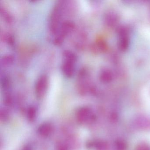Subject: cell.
Here are the masks:
<instances>
[{
    "mask_svg": "<svg viewBox=\"0 0 150 150\" xmlns=\"http://www.w3.org/2000/svg\"><path fill=\"white\" fill-rule=\"evenodd\" d=\"M64 61L62 65L63 73L68 77H71L74 73V64L77 60V57L73 52L66 51L64 53Z\"/></svg>",
    "mask_w": 150,
    "mask_h": 150,
    "instance_id": "cell-1",
    "label": "cell"
},
{
    "mask_svg": "<svg viewBox=\"0 0 150 150\" xmlns=\"http://www.w3.org/2000/svg\"><path fill=\"white\" fill-rule=\"evenodd\" d=\"M135 150H150V147L147 144L142 143L136 147Z\"/></svg>",
    "mask_w": 150,
    "mask_h": 150,
    "instance_id": "cell-4",
    "label": "cell"
},
{
    "mask_svg": "<svg viewBox=\"0 0 150 150\" xmlns=\"http://www.w3.org/2000/svg\"><path fill=\"white\" fill-rule=\"evenodd\" d=\"M101 78L102 80L103 81H108L111 80V75L109 72H103L102 74Z\"/></svg>",
    "mask_w": 150,
    "mask_h": 150,
    "instance_id": "cell-3",
    "label": "cell"
},
{
    "mask_svg": "<svg viewBox=\"0 0 150 150\" xmlns=\"http://www.w3.org/2000/svg\"><path fill=\"white\" fill-rule=\"evenodd\" d=\"M117 146L120 150H124L125 145L124 142L122 141H118L117 143Z\"/></svg>",
    "mask_w": 150,
    "mask_h": 150,
    "instance_id": "cell-5",
    "label": "cell"
},
{
    "mask_svg": "<svg viewBox=\"0 0 150 150\" xmlns=\"http://www.w3.org/2000/svg\"><path fill=\"white\" fill-rule=\"evenodd\" d=\"M48 79L45 75H42L39 77L36 83V89L38 93H43L47 88Z\"/></svg>",
    "mask_w": 150,
    "mask_h": 150,
    "instance_id": "cell-2",
    "label": "cell"
}]
</instances>
